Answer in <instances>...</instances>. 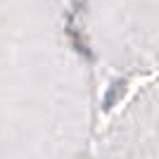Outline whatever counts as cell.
Listing matches in <instances>:
<instances>
[{
  "mask_svg": "<svg viewBox=\"0 0 159 159\" xmlns=\"http://www.w3.org/2000/svg\"><path fill=\"white\" fill-rule=\"evenodd\" d=\"M100 79L159 74V0H62Z\"/></svg>",
  "mask_w": 159,
  "mask_h": 159,
  "instance_id": "cell-1",
  "label": "cell"
},
{
  "mask_svg": "<svg viewBox=\"0 0 159 159\" xmlns=\"http://www.w3.org/2000/svg\"><path fill=\"white\" fill-rule=\"evenodd\" d=\"M86 159H159V74L128 83L98 121Z\"/></svg>",
  "mask_w": 159,
  "mask_h": 159,
  "instance_id": "cell-2",
  "label": "cell"
}]
</instances>
